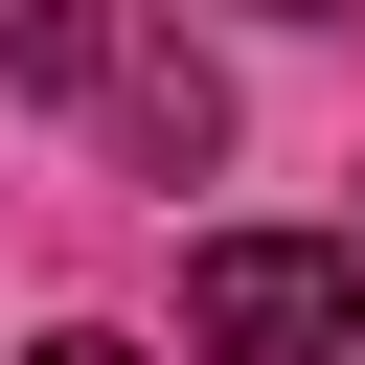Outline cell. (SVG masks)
Masks as SVG:
<instances>
[{"instance_id": "cell-3", "label": "cell", "mask_w": 365, "mask_h": 365, "mask_svg": "<svg viewBox=\"0 0 365 365\" xmlns=\"http://www.w3.org/2000/svg\"><path fill=\"white\" fill-rule=\"evenodd\" d=\"M23 365H137V342H114V319H68V342H23Z\"/></svg>"}, {"instance_id": "cell-1", "label": "cell", "mask_w": 365, "mask_h": 365, "mask_svg": "<svg viewBox=\"0 0 365 365\" xmlns=\"http://www.w3.org/2000/svg\"><path fill=\"white\" fill-rule=\"evenodd\" d=\"M0 68H23L46 114H91L114 160H160V182L228 160V68H205L182 23H137V0H0Z\"/></svg>"}, {"instance_id": "cell-2", "label": "cell", "mask_w": 365, "mask_h": 365, "mask_svg": "<svg viewBox=\"0 0 365 365\" xmlns=\"http://www.w3.org/2000/svg\"><path fill=\"white\" fill-rule=\"evenodd\" d=\"M182 342L205 365H365V251L342 228H205L182 251Z\"/></svg>"}]
</instances>
